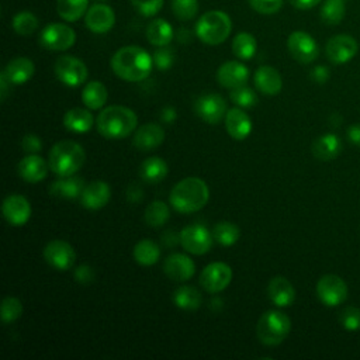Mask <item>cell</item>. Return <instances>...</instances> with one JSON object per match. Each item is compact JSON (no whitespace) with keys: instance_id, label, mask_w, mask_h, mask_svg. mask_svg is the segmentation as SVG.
I'll use <instances>...</instances> for the list:
<instances>
[{"instance_id":"1","label":"cell","mask_w":360,"mask_h":360,"mask_svg":"<svg viewBox=\"0 0 360 360\" xmlns=\"http://www.w3.org/2000/svg\"><path fill=\"white\" fill-rule=\"evenodd\" d=\"M112 72L125 82L145 80L153 68L152 56L141 46L128 45L120 48L111 58Z\"/></svg>"},{"instance_id":"2","label":"cell","mask_w":360,"mask_h":360,"mask_svg":"<svg viewBox=\"0 0 360 360\" xmlns=\"http://www.w3.org/2000/svg\"><path fill=\"white\" fill-rule=\"evenodd\" d=\"M210 198L207 183L200 177H186L174 184L170 191V205L180 214L200 211Z\"/></svg>"},{"instance_id":"3","label":"cell","mask_w":360,"mask_h":360,"mask_svg":"<svg viewBox=\"0 0 360 360\" xmlns=\"http://www.w3.org/2000/svg\"><path fill=\"white\" fill-rule=\"evenodd\" d=\"M97 131L107 139H122L129 136L136 125V114L124 105H110L101 110L96 120Z\"/></svg>"},{"instance_id":"4","label":"cell","mask_w":360,"mask_h":360,"mask_svg":"<svg viewBox=\"0 0 360 360\" xmlns=\"http://www.w3.org/2000/svg\"><path fill=\"white\" fill-rule=\"evenodd\" d=\"M84 160H86L84 149L82 148L80 143L70 139L56 142L51 148L49 156H48L49 169L60 177L73 176L76 172L82 169V166L84 165Z\"/></svg>"},{"instance_id":"5","label":"cell","mask_w":360,"mask_h":360,"mask_svg":"<svg viewBox=\"0 0 360 360\" xmlns=\"http://www.w3.org/2000/svg\"><path fill=\"white\" fill-rule=\"evenodd\" d=\"M232 21L229 15L221 10L204 13L195 24V35L207 45H219L231 34Z\"/></svg>"},{"instance_id":"6","label":"cell","mask_w":360,"mask_h":360,"mask_svg":"<svg viewBox=\"0 0 360 360\" xmlns=\"http://www.w3.org/2000/svg\"><path fill=\"white\" fill-rule=\"evenodd\" d=\"M291 321L280 311H266L257 321L256 335L257 339L266 346L280 345L290 333Z\"/></svg>"},{"instance_id":"7","label":"cell","mask_w":360,"mask_h":360,"mask_svg":"<svg viewBox=\"0 0 360 360\" xmlns=\"http://www.w3.org/2000/svg\"><path fill=\"white\" fill-rule=\"evenodd\" d=\"M53 72L58 80L69 87H77L83 84L89 76V70L84 62L72 55L59 56L53 65Z\"/></svg>"},{"instance_id":"8","label":"cell","mask_w":360,"mask_h":360,"mask_svg":"<svg viewBox=\"0 0 360 360\" xmlns=\"http://www.w3.org/2000/svg\"><path fill=\"white\" fill-rule=\"evenodd\" d=\"M75 41V30L62 22L48 24L39 34V44L48 51H66L73 46Z\"/></svg>"},{"instance_id":"9","label":"cell","mask_w":360,"mask_h":360,"mask_svg":"<svg viewBox=\"0 0 360 360\" xmlns=\"http://www.w3.org/2000/svg\"><path fill=\"white\" fill-rule=\"evenodd\" d=\"M179 240L186 252L191 255H205L212 248L214 236L205 226L194 224L180 231Z\"/></svg>"},{"instance_id":"10","label":"cell","mask_w":360,"mask_h":360,"mask_svg":"<svg viewBox=\"0 0 360 360\" xmlns=\"http://www.w3.org/2000/svg\"><path fill=\"white\" fill-rule=\"evenodd\" d=\"M316 295L326 307H336L347 298V285L336 274H325L316 283Z\"/></svg>"},{"instance_id":"11","label":"cell","mask_w":360,"mask_h":360,"mask_svg":"<svg viewBox=\"0 0 360 360\" xmlns=\"http://www.w3.org/2000/svg\"><path fill=\"white\" fill-rule=\"evenodd\" d=\"M287 48L291 56L302 65L314 62L319 55L316 41L308 32L304 31L291 32L287 39Z\"/></svg>"},{"instance_id":"12","label":"cell","mask_w":360,"mask_h":360,"mask_svg":"<svg viewBox=\"0 0 360 360\" xmlns=\"http://www.w3.org/2000/svg\"><path fill=\"white\" fill-rule=\"evenodd\" d=\"M232 280V269L224 262H214L204 267L200 274V284L207 292H219L225 290Z\"/></svg>"},{"instance_id":"13","label":"cell","mask_w":360,"mask_h":360,"mask_svg":"<svg viewBox=\"0 0 360 360\" xmlns=\"http://www.w3.org/2000/svg\"><path fill=\"white\" fill-rule=\"evenodd\" d=\"M42 255L45 262L59 271L70 269L76 262V252L72 245L59 239L46 243Z\"/></svg>"},{"instance_id":"14","label":"cell","mask_w":360,"mask_h":360,"mask_svg":"<svg viewBox=\"0 0 360 360\" xmlns=\"http://www.w3.org/2000/svg\"><path fill=\"white\" fill-rule=\"evenodd\" d=\"M195 114L208 124H218L226 115V103L222 96L210 93L197 98L194 104Z\"/></svg>"},{"instance_id":"15","label":"cell","mask_w":360,"mask_h":360,"mask_svg":"<svg viewBox=\"0 0 360 360\" xmlns=\"http://www.w3.org/2000/svg\"><path fill=\"white\" fill-rule=\"evenodd\" d=\"M357 49H359L357 41L347 34H339L329 38L325 46L328 59L335 65H342L349 62L357 53Z\"/></svg>"},{"instance_id":"16","label":"cell","mask_w":360,"mask_h":360,"mask_svg":"<svg viewBox=\"0 0 360 360\" xmlns=\"http://www.w3.org/2000/svg\"><path fill=\"white\" fill-rule=\"evenodd\" d=\"M84 24L94 34H105L115 24V13L108 4L96 3L89 7L84 15Z\"/></svg>"},{"instance_id":"17","label":"cell","mask_w":360,"mask_h":360,"mask_svg":"<svg viewBox=\"0 0 360 360\" xmlns=\"http://www.w3.org/2000/svg\"><path fill=\"white\" fill-rule=\"evenodd\" d=\"M1 212L10 225L22 226L31 217V204L24 195L11 194L4 198Z\"/></svg>"},{"instance_id":"18","label":"cell","mask_w":360,"mask_h":360,"mask_svg":"<svg viewBox=\"0 0 360 360\" xmlns=\"http://www.w3.org/2000/svg\"><path fill=\"white\" fill-rule=\"evenodd\" d=\"M165 274L173 281H187L194 276V262L183 253H172L163 262Z\"/></svg>"},{"instance_id":"19","label":"cell","mask_w":360,"mask_h":360,"mask_svg":"<svg viewBox=\"0 0 360 360\" xmlns=\"http://www.w3.org/2000/svg\"><path fill=\"white\" fill-rule=\"evenodd\" d=\"M249 79V69L236 60H228L222 63L217 70V80L222 87L235 89L245 86Z\"/></svg>"},{"instance_id":"20","label":"cell","mask_w":360,"mask_h":360,"mask_svg":"<svg viewBox=\"0 0 360 360\" xmlns=\"http://www.w3.org/2000/svg\"><path fill=\"white\" fill-rule=\"evenodd\" d=\"M48 169H49V163H46L44 158L35 153H31L22 158L17 166L18 176L27 183L42 181L48 174Z\"/></svg>"},{"instance_id":"21","label":"cell","mask_w":360,"mask_h":360,"mask_svg":"<svg viewBox=\"0 0 360 360\" xmlns=\"http://www.w3.org/2000/svg\"><path fill=\"white\" fill-rule=\"evenodd\" d=\"M111 197L110 186L105 181L96 180L87 184L80 195L82 205L87 210H100L107 205Z\"/></svg>"},{"instance_id":"22","label":"cell","mask_w":360,"mask_h":360,"mask_svg":"<svg viewBox=\"0 0 360 360\" xmlns=\"http://www.w3.org/2000/svg\"><path fill=\"white\" fill-rule=\"evenodd\" d=\"M165 139L163 128L156 122H148L135 131L132 143L139 150H152Z\"/></svg>"},{"instance_id":"23","label":"cell","mask_w":360,"mask_h":360,"mask_svg":"<svg viewBox=\"0 0 360 360\" xmlns=\"http://www.w3.org/2000/svg\"><path fill=\"white\" fill-rule=\"evenodd\" d=\"M267 295L274 305L288 307L295 300V288L288 278L283 276H276L269 281Z\"/></svg>"},{"instance_id":"24","label":"cell","mask_w":360,"mask_h":360,"mask_svg":"<svg viewBox=\"0 0 360 360\" xmlns=\"http://www.w3.org/2000/svg\"><path fill=\"white\" fill-rule=\"evenodd\" d=\"M255 86L256 89L266 96H276L281 91L283 79L280 73L273 66H260L255 72Z\"/></svg>"},{"instance_id":"25","label":"cell","mask_w":360,"mask_h":360,"mask_svg":"<svg viewBox=\"0 0 360 360\" xmlns=\"http://www.w3.org/2000/svg\"><path fill=\"white\" fill-rule=\"evenodd\" d=\"M225 128L231 138L242 141L246 139L252 131V120L243 110L235 107L225 115Z\"/></svg>"},{"instance_id":"26","label":"cell","mask_w":360,"mask_h":360,"mask_svg":"<svg viewBox=\"0 0 360 360\" xmlns=\"http://www.w3.org/2000/svg\"><path fill=\"white\" fill-rule=\"evenodd\" d=\"M3 72L11 84H22V83H27L34 76L35 65L31 59L18 56L11 59L6 65Z\"/></svg>"},{"instance_id":"27","label":"cell","mask_w":360,"mask_h":360,"mask_svg":"<svg viewBox=\"0 0 360 360\" xmlns=\"http://www.w3.org/2000/svg\"><path fill=\"white\" fill-rule=\"evenodd\" d=\"M312 155L318 160H332L342 152V142L335 134H323L318 136L312 143Z\"/></svg>"},{"instance_id":"28","label":"cell","mask_w":360,"mask_h":360,"mask_svg":"<svg viewBox=\"0 0 360 360\" xmlns=\"http://www.w3.org/2000/svg\"><path fill=\"white\" fill-rule=\"evenodd\" d=\"M84 180L77 176H65L58 180H55L51 187L49 193L53 197L60 198H77L82 195L84 190Z\"/></svg>"},{"instance_id":"29","label":"cell","mask_w":360,"mask_h":360,"mask_svg":"<svg viewBox=\"0 0 360 360\" xmlns=\"http://www.w3.org/2000/svg\"><path fill=\"white\" fill-rule=\"evenodd\" d=\"M169 173L167 163L159 156H150L145 159L139 166V176L146 183H160Z\"/></svg>"},{"instance_id":"30","label":"cell","mask_w":360,"mask_h":360,"mask_svg":"<svg viewBox=\"0 0 360 360\" xmlns=\"http://www.w3.org/2000/svg\"><path fill=\"white\" fill-rule=\"evenodd\" d=\"M63 125L66 129L77 134H83L91 129L93 127V115L86 108H72L63 115Z\"/></svg>"},{"instance_id":"31","label":"cell","mask_w":360,"mask_h":360,"mask_svg":"<svg viewBox=\"0 0 360 360\" xmlns=\"http://www.w3.org/2000/svg\"><path fill=\"white\" fill-rule=\"evenodd\" d=\"M173 28L165 18H155L146 27V38L155 46H166L173 39Z\"/></svg>"},{"instance_id":"32","label":"cell","mask_w":360,"mask_h":360,"mask_svg":"<svg viewBox=\"0 0 360 360\" xmlns=\"http://www.w3.org/2000/svg\"><path fill=\"white\" fill-rule=\"evenodd\" d=\"M107 87L97 80L89 82L82 91V101L90 110H100L107 101Z\"/></svg>"},{"instance_id":"33","label":"cell","mask_w":360,"mask_h":360,"mask_svg":"<svg viewBox=\"0 0 360 360\" xmlns=\"http://www.w3.org/2000/svg\"><path fill=\"white\" fill-rule=\"evenodd\" d=\"M173 302L177 308L184 311H194L202 302L201 292L193 285H180L173 292Z\"/></svg>"},{"instance_id":"34","label":"cell","mask_w":360,"mask_h":360,"mask_svg":"<svg viewBox=\"0 0 360 360\" xmlns=\"http://www.w3.org/2000/svg\"><path fill=\"white\" fill-rule=\"evenodd\" d=\"M89 10V0H56V13L68 22H75Z\"/></svg>"},{"instance_id":"35","label":"cell","mask_w":360,"mask_h":360,"mask_svg":"<svg viewBox=\"0 0 360 360\" xmlns=\"http://www.w3.org/2000/svg\"><path fill=\"white\" fill-rule=\"evenodd\" d=\"M132 256L136 263L141 266H152L159 260L160 249L158 243H155L150 239H142L139 240L132 250Z\"/></svg>"},{"instance_id":"36","label":"cell","mask_w":360,"mask_h":360,"mask_svg":"<svg viewBox=\"0 0 360 360\" xmlns=\"http://www.w3.org/2000/svg\"><path fill=\"white\" fill-rule=\"evenodd\" d=\"M257 51V41L249 32H239L232 41V52L242 60L252 59Z\"/></svg>"},{"instance_id":"37","label":"cell","mask_w":360,"mask_h":360,"mask_svg":"<svg viewBox=\"0 0 360 360\" xmlns=\"http://www.w3.org/2000/svg\"><path fill=\"white\" fill-rule=\"evenodd\" d=\"M143 218H145V222L152 228L163 226L170 218L169 207L166 205V202L160 200H155L146 205Z\"/></svg>"},{"instance_id":"38","label":"cell","mask_w":360,"mask_h":360,"mask_svg":"<svg viewBox=\"0 0 360 360\" xmlns=\"http://www.w3.org/2000/svg\"><path fill=\"white\" fill-rule=\"evenodd\" d=\"M240 235V231L236 224L229 222V221H221L215 224L212 229V236L214 239L222 245V246H232L238 242Z\"/></svg>"},{"instance_id":"39","label":"cell","mask_w":360,"mask_h":360,"mask_svg":"<svg viewBox=\"0 0 360 360\" xmlns=\"http://www.w3.org/2000/svg\"><path fill=\"white\" fill-rule=\"evenodd\" d=\"M38 25H39V21H38L37 15L31 11H18L13 17V21H11L13 30L18 35H24V37L34 34L37 31Z\"/></svg>"},{"instance_id":"40","label":"cell","mask_w":360,"mask_h":360,"mask_svg":"<svg viewBox=\"0 0 360 360\" xmlns=\"http://www.w3.org/2000/svg\"><path fill=\"white\" fill-rule=\"evenodd\" d=\"M319 15L325 24H339L345 17V0H325L321 7Z\"/></svg>"},{"instance_id":"41","label":"cell","mask_w":360,"mask_h":360,"mask_svg":"<svg viewBox=\"0 0 360 360\" xmlns=\"http://www.w3.org/2000/svg\"><path fill=\"white\" fill-rule=\"evenodd\" d=\"M22 315V302L15 297H6L1 301L0 316L4 323H11Z\"/></svg>"},{"instance_id":"42","label":"cell","mask_w":360,"mask_h":360,"mask_svg":"<svg viewBox=\"0 0 360 360\" xmlns=\"http://www.w3.org/2000/svg\"><path fill=\"white\" fill-rule=\"evenodd\" d=\"M173 14L181 20H193L198 13V0H172Z\"/></svg>"},{"instance_id":"43","label":"cell","mask_w":360,"mask_h":360,"mask_svg":"<svg viewBox=\"0 0 360 360\" xmlns=\"http://www.w3.org/2000/svg\"><path fill=\"white\" fill-rule=\"evenodd\" d=\"M229 97H231L232 103H235L236 105L243 107V108H250L257 104L256 93L248 86H239V87L231 89Z\"/></svg>"},{"instance_id":"44","label":"cell","mask_w":360,"mask_h":360,"mask_svg":"<svg viewBox=\"0 0 360 360\" xmlns=\"http://www.w3.org/2000/svg\"><path fill=\"white\" fill-rule=\"evenodd\" d=\"M339 322L346 330H359L360 329V308L346 307L339 315Z\"/></svg>"},{"instance_id":"45","label":"cell","mask_w":360,"mask_h":360,"mask_svg":"<svg viewBox=\"0 0 360 360\" xmlns=\"http://www.w3.org/2000/svg\"><path fill=\"white\" fill-rule=\"evenodd\" d=\"M152 59H153V65L159 70H167L173 66L174 52L167 45L166 46H158V49L152 55Z\"/></svg>"},{"instance_id":"46","label":"cell","mask_w":360,"mask_h":360,"mask_svg":"<svg viewBox=\"0 0 360 360\" xmlns=\"http://www.w3.org/2000/svg\"><path fill=\"white\" fill-rule=\"evenodd\" d=\"M165 0H131L132 6L138 10L139 14L145 17H152L160 11Z\"/></svg>"},{"instance_id":"47","label":"cell","mask_w":360,"mask_h":360,"mask_svg":"<svg viewBox=\"0 0 360 360\" xmlns=\"http://www.w3.org/2000/svg\"><path fill=\"white\" fill-rule=\"evenodd\" d=\"M250 7L260 14H276L283 7V0H249Z\"/></svg>"},{"instance_id":"48","label":"cell","mask_w":360,"mask_h":360,"mask_svg":"<svg viewBox=\"0 0 360 360\" xmlns=\"http://www.w3.org/2000/svg\"><path fill=\"white\" fill-rule=\"evenodd\" d=\"M73 277H75V280H76L77 283H80V284H90V283L94 281L96 274H94V270H93L90 266H87V264H80L79 267L75 269Z\"/></svg>"},{"instance_id":"49","label":"cell","mask_w":360,"mask_h":360,"mask_svg":"<svg viewBox=\"0 0 360 360\" xmlns=\"http://www.w3.org/2000/svg\"><path fill=\"white\" fill-rule=\"evenodd\" d=\"M21 148L25 152L30 153H37L42 149V142L41 139L35 135V134H27L22 139H21Z\"/></svg>"},{"instance_id":"50","label":"cell","mask_w":360,"mask_h":360,"mask_svg":"<svg viewBox=\"0 0 360 360\" xmlns=\"http://www.w3.org/2000/svg\"><path fill=\"white\" fill-rule=\"evenodd\" d=\"M329 69L326 66H315L311 72H309V77L315 82V83H319V84H323L325 82H328L329 79Z\"/></svg>"},{"instance_id":"51","label":"cell","mask_w":360,"mask_h":360,"mask_svg":"<svg viewBox=\"0 0 360 360\" xmlns=\"http://www.w3.org/2000/svg\"><path fill=\"white\" fill-rule=\"evenodd\" d=\"M347 138H349L350 143H353V145L360 148V124H354V125L349 127Z\"/></svg>"},{"instance_id":"52","label":"cell","mask_w":360,"mask_h":360,"mask_svg":"<svg viewBox=\"0 0 360 360\" xmlns=\"http://www.w3.org/2000/svg\"><path fill=\"white\" fill-rule=\"evenodd\" d=\"M298 10H309L321 3V0H288Z\"/></svg>"},{"instance_id":"53","label":"cell","mask_w":360,"mask_h":360,"mask_svg":"<svg viewBox=\"0 0 360 360\" xmlns=\"http://www.w3.org/2000/svg\"><path fill=\"white\" fill-rule=\"evenodd\" d=\"M8 84H11L10 82H8V79L6 77V75H4V72H1V75H0V97H1V101H4L6 100V96H7V93H8Z\"/></svg>"},{"instance_id":"54","label":"cell","mask_w":360,"mask_h":360,"mask_svg":"<svg viewBox=\"0 0 360 360\" xmlns=\"http://www.w3.org/2000/svg\"><path fill=\"white\" fill-rule=\"evenodd\" d=\"M174 118H176V111H174V108L166 107V108L162 111V120H163V121L172 122Z\"/></svg>"},{"instance_id":"55","label":"cell","mask_w":360,"mask_h":360,"mask_svg":"<svg viewBox=\"0 0 360 360\" xmlns=\"http://www.w3.org/2000/svg\"><path fill=\"white\" fill-rule=\"evenodd\" d=\"M177 38H179V41H180V42L187 44V42L190 41L191 35H190V32H188L187 30H180V31H179V34H177Z\"/></svg>"},{"instance_id":"56","label":"cell","mask_w":360,"mask_h":360,"mask_svg":"<svg viewBox=\"0 0 360 360\" xmlns=\"http://www.w3.org/2000/svg\"><path fill=\"white\" fill-rule=\"evenodd\" d=\"M101 1H103V0H101Z\"/></svg>"}]
</instances>
